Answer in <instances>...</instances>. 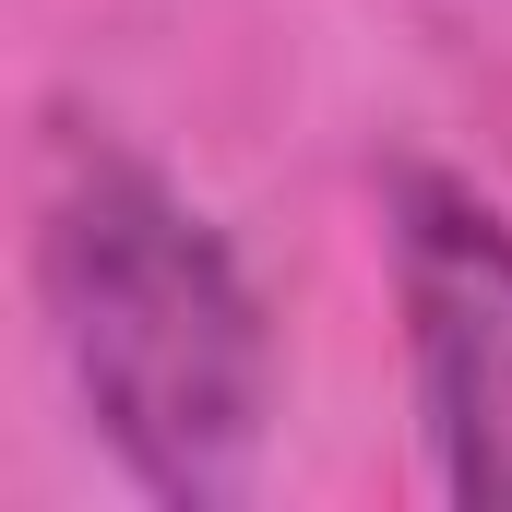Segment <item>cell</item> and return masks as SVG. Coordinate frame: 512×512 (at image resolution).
I'll return each instance as SVG.
<instances>
[{
  "label": "cell",
  "instance_id": "6da1fadb",
  "mask_svg": "<svg viewBox=\"0 0 512 512\" xmlns=\"http://www.w3.org/2000/svg\"><path fill=\"white\" fill-rule=\"evenodd\" d=\"M48 346L155 501H239L274 417V346L239 251L120 143H60L36 191Z\"/></svg>",
  "mask_w": 512,
  "mask_h": 512
},
{
  "label": "cell",
  "instance_id": "7a4b0ae2",
  "mask_svg": "<svg viewBox=\"0 0 512 512\" xmlns=\"http://www.w3.org/2000/svg\"><path fill=\"white\" fill-rule=\"evenodd\" d=\"M393 310L441 489L465 512H512V215L489 191L441 167L393 179Z\"/></svg>",
  "mask_w": 512,
  "mask_h": 512
}]
</instances>
